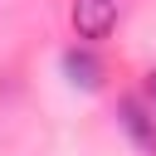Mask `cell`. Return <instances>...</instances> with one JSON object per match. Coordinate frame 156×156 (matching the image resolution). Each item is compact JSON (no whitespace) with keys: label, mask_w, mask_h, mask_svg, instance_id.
I'll list each match as a JSON object with an SVG mask.
<instances>
[{"label":"cell","mask_w":156,"mask_h":156,"mask_svg":"<svg viewBox=\"0 0 156 156\" xmlns=\"http://www.w3.org/2000/svg\"><path fill=\"white\" fill-rule=\"evenodd\" d=\"M63 78L73 83V88H98L102 83V58L83 44V49H68L63 54Z\"/></svg>","instance_id":"3"},{"label":"cell","mask_w":156,"mask_h":156,"mask_svg":"<svg viewBox=\"0 0 156 156\" xmlns=\"http://www.w3.org/2000/svg\"><path fill=\"white\" fill-rule=\"evenodd\" d=\"M146 93H151V102H156V73H151V78H146Z\"/></svg>","instance_id":"4"},{"label":"cell","mask_w":156,"mask_h":156,"mask_svg":"<svg viewBox=\"0 0 156 156\" xmlns=\"http://www.w3.org/2000/svg\"><path fill=\"white\" fill-rule=\"evenodd\" d=\"M68 20H73V34L78 39H107L112 29H117V0H73V10H68Z\"/></svg>","instance_id":"1"},{"label":"cell","mask_w":156,"mask_h":156,"mask_svg":"<svg viewBox=\"0 0 156 156\" xmlns=\"http://www.w3.org/2000/svg\"><path fill=\"white\" fill-rule=\"evenodd\" d=\"M117 117H122V127H127V136L146 151V156H156V117L136 102V98H122L117 102Z\"/></svg>","instance_id":"2"}]
</instances>
